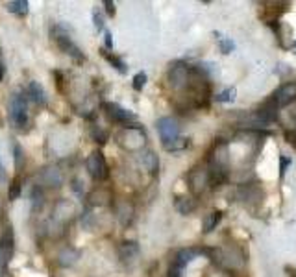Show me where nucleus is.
I'll use <instances>...</instances> for the list:
<instances>
[{
	"label": "nucleus",
	"instance_id": "47",
	"mask_svg": "<svg viewBox=\"0 0 296 277\" xmlns=\"http://www.w3.org/2000/svg\"><path fill=\"white\" fill-rule=\"evenodd\" d=\"M293 46H295V50H296V39H295V43H293Z\"/></svg>",
	"mask_w": 296,
	"mask_h": 277
},
{
	"label": "nucleus",
	"instance_id": "22",
	"mask_svg": "<svg viewBox=\"0 0 296 277\" xmlns=\"http://www.w3.org/2000/svg\"><path fill=\"white\" fill-rule=\"evenodd\" d=\"M87 200H89V205L100 207V205H106L107 201L111 200V194H109L107 188H95V190L87 196Z\"/></svg>",
	"mask_w": 296,
	"mask_h": 277
},
{
	"label": "nucleus",
	"instance_id": "28",
	"mask_svg": "<svg viewBox=\"0 0 296 277\" xmlns=\"http://www.w3.org/2000/svg\"><path fill=\"white\" fill-rule=\"evenodd\" d=\"M22 192V187H21V180L19 178H15L11 183H9V190H7V200L9 201H15L19 200V196Z\"/></svg>",
	"mask_w": 296,
	"mask_h": 277
},
{
	"label": "nucleus",
	"instance_id": "46",
	"mask_svg": "<svg viewBox=\"0 0 296 277\" xmlns=\"http://www.w3.org/2000/svg\"><path fill=\"white\" fill-rule=\"evenodd\" d=\"M0 216H2V201H0Z\"/></svg>",
	"mask_w": 296,
	"mask_h": 277
},
{
	"label": "nucleus",
	"instance_id": "13",
	"mask_svg": "<svg viewBox=\"0 0 296 277\" xmlns=\"http://www.w3.org/2000/svg\"><path fill=\"white\" fill-rule=\"evenodd\" d=\"M54 37H56V41H57V46L63 50L65 54L71 55L72 59H76V61H84V59H85L84 52L80 50V46H78L76 43L72 41L69 35H65V34H54Z\"/></svg>",
	"mask_w": 296,
	"mask_h": 277
},
{
	"label": "nucleus",
	"instance_id": "14",
	"mask_svg": "<svg viewBox=\"0 0 296 277\" xmlns=\"http://www.w3.org/2000/svg\"><path fill=\"white\" fill-rule=\"evenodd\" d=\"M76 215V207H74V203L69 200H59L56 203V207H54V220L59 222V224H63V222H69L74 218Z\"/></svg>",
	"mask_w": 296,
	"mask_h": 277
},
{
	"label": "nucleus",
	"instance_id": "8",
	"mask_svg": "<svg viewBox=\"0 0 296 277\" xmlns=\"http://www.w3.org/2000/svg\"><path fill=\"white\" fill-rule=\"evenodd\" d=\"M155 126H157V133H159V137H161L163 144L180 137V124H178L176 118L163 117L157 120V124Z\"/></svg>",
	"mask_w": 296,
	"mask_h": 277
},
{
	"label": "nucleus",
	"instance_id": "16",
	"mask_svg": "<svg viewBox=\"0 0 296 277\" xmlns=\"http://www.w3.org/2000/svg\"><path fill=\"white\" fill-rule=\"evenodd\" d=\"M115 215H117V220L120 222V226H130L132 224V220H134V205L130 203V201L126 200H120L115 203Z\"/></svg>",
	"mask_w": 296,
	"mask_h": 277
},
{
	"label": "nucleus",
	"instance_id": "15",
	"mask_svg": "<svg viewBox=\"0 0 296 277\" xmlns=\"http://www.w3.org/2000/svg\"><path fill=\"white\" fill-rule=\"evenodd\" d=\"M13 244H15V238H13V229L11 226H7L4 229V233L0 235V253H2V259H4V263H9V259L13 255Z\"/></svg>",
	"mask_w": 296,
	"mask_h": 277
},
{
	"label": "nucleus",
	"instance_id": "19",
	"mask_svg": "<svg viewBox=\"0 0 296 277\" xmlns=\"http://www.w3.org/2000/svg\"><path fill=\"white\" fill-rule=\"evenodd\" d=\"M198 253H200V249H197V248H184V249H180L176 255H174V259H172V264L184 270L185 264H189L191 261H193V259L198 255Z\"/></svg>",
	"mask_w": 296,
	"mask_h": 277
},
{
	"label": "nucleus",
	"instance_id": "44",
	"mask_svg": "<svg viewBox=\"0 0 296 277\" xmlns=\"http://www.w3.org/2000/svg\"><path fill=\"white\" fill-rule=\"evenodd\" d=\"M4 65H2V63H0V82H2V78H4Z\"/></svg>",
	"mask_w": 296,
	"mask_h": 277
},
{
	"label": "nucleus",
	"instance_id": "38",
	"mask_svg": "<svg viewBox=\"0 0 296 277\" xmlns=\"http://www.w3.org/2000/svg\"><path fill=\"white\" fill-rule=\"evenodd\" d=\"M93 22H95V28H97V30H102V28H104V17H102L99 11L93 13Z\"/></svg>",
	"mask_w": 296,
	"mask_h": 277
},
{
	"label": "nucleus",
	"instance_id": "24",
	"mask_svg": "<svg viewBox=\"0 0 296 277\" xmlns=\"http://www.w3.org/2000/svg\"><path fill=\"white\" fill-rule=\"evenodd\" d=\"M100 54L104 55V59H106V61H109L113 65V67H115V69L119 70L120 74H126L128 72V67H126V63L122 61V59H120V57H117V55H113L111 52H107V50H100Z\"/></svg>",
	"mask_w": 296,
	"mask_h": 277
},
{
	"label": "nucleus",
	"instance_id": "32",
	"mask_svg": "<svg viewBox=\"0 0 296 277\" xmlns=\"http://www.w3.org/2000/svg\"><path fill=\"white\" fill-rule=\"evenodd\" d=\"M13 153H15V168H17V170H21L22 165H24V152H22L21 144L13 146Z\"/></svg>",
	"mask_w": 296,
	"mask_h": 277
},
{
	"label": "nucleus",
	"instance_id": "41",
	"mask_svg": "<svg viewBox=\"0 0 296 277\" xmlns=\"http://www.w3.org/2000/svg\"><path fill=\"white\" fill-rule=\"evenodd\" d=\"M104 43H106V46L109 50L113 48V37H111V32H109V30H107L106 34H104Z\"/></svg>",
	"mask_w": 296,
	"mask_h": 277
},
{
	"label": "nucleus",
	"instance_id": "29",
	"mask_svg": "<svg viewBox=\"0 0 296 277\" xmlns=\"http://www.w3.org/2000/svg\"><path fill=\"white\" fill-rule=\"evenodd\" d=\"M235 87H228V89H224L222 92H219L217 96H215V100L217 102H222V104H226V102H233V98H235Z\"/></svg>",
	"mask_w": 296,
	"mask_h": 277
},
{
	"label": "nucleus",
	"instance_id": "23",
	"mask_svg": "<svg viewBox=\"0 0 296 277\" xmlns=\"http://www.w3.org/2000/svg\"><path fill=\"white\" fill-rule=\"evenodd\" d=\"M141 165L145 166V170H148L150 174H155L157 168H159V159L152 150H147V152L141 153Z\"/></svg>",
	"mask_w": 296,
	"mask_h": 277
},
{
	"label": "nucleus",
	"instance_id": "36",
	"mask_svg": "<svg viewBox=\"0 0 296 277\" xmlns=\"http://www.w3.org/2000/svg\"><path fill=\"white\" fill-rule=\"evenodd\" d=\"M72 190H74V194H76L78 198H84V183H82V180H72Z\"/></svg>",
	"mask_w": 296,
	"mask_h": 277
},
{
	"label": "nucleus",
	"instance_id": "25",
	"mask_svg": "<svg viewBox=\"0 0 296 277\" xmlns=\"http://www.w3.org/2000/svg\"><path fill=\"white\" fill-rule=\"evenodd\" d=\"M30 4L26 2V0H13V2H7L6 4V7H7V11L9 13H13V15H26L28 13V9H30Z\"/></svg>",
	"mask_w": 296,
	"mask_h": 277
},
{
	"label": "nucleus",
	"instance_id": "6",
	"mask_svg": "<svg viewBox=\"0 0 296 277\" xmlns=\"http://www.w3.org/2000/svg\"><path fill=\"white\" fill-rule=\"evenodd\" d=\"M85 166H87V172H89V176H91L93 180L104 181L107 180V176H109V168H107L106 157H104V153L100 152V150H95V152L87 157Z\"/></svg>",
	"mask_w": 296,
	"mask_h": 277
},
{
	"label": "nucleus",
	"instance_id": "34",
	"mask_svg": "<svg viewBox=\"0 0 296 277\" xmlns=\"http://www.w3.org/2000/svg\"><path fill=\"white\" fill-rule=\"evenodd\" d=\"M219 41H220V52H222V54H232V50L235 48V45H233L232 39L219 37Z\"/></svg>",
	"mask_w": 296,
	"mask_h": 277
},
{
	"label": "nucleus",
	"instance_id": "45",
	"mask_svg": "<svg viewBox=\"0 0 296 277\" xmlns=\"http://www.w3.org/2000/svg\"><path fill=\"white\" fill-rule=\"evenodd\" d=\"M2 174H4V168H2V163H0V176H2Z\"/></svg>",
	"mask_w": 296,
	"mask_h": 277
},
{
	"label": "nucleus",
	"instance_id": "37",
	"mask_svg": "<svg viewBox=\"0 0 296 277\" xmlns=\"http://www.w3.org/2000/svg\"><path fill=\"white\" fill-rule=\"evenodd\" d=\"M205 277H230V274L217 266V268H211V270L207 272V276Z\"/></svg>",
	"mask_w": 296,
	"mask_h": 277
},
{
	"label": "nucleus",
	"instance_id": "18",
	"mask_svg": "<svg viewBox=\"0 0 296 277\" xmlns=\"http://www.w3.org/2000/svg\"><path fill=\"white\" fill-rule=\"evenodd\" d=\"M119 255H120V261L132 263L135 257L139 255V244L135 242V240H124V242H120Z\"/></svg>",
	"mask_w": 296,
	"mask_h": 277
},
{
	"label": "nucleus",
	"instance_id": "39",
	"mask_svg": "<svg viewBox=\"0 0 296 277\" xmlns=\"http://www.w3.org/2000/svg\"><path fill=\"white\" fill-rule=\"evenodd\" d=\"M104 7H106V11L109 17L115 15V2H113V0H104Z\"/></svg>",
	"mask_w": 296,
	"mask_h": 277
},
{
	"label": "nucleus",
	"instance_id": "10",
	"mask_svg": "<svg viewBox=\"0 0 296 277\" xmlns=\"http://www.w3.org/2000/svg\"><path fill=\"white\" fill-rule=\"evenodd\" d=\"M272 100H274V104L278 105V109L295 104L296 102V82L283 83L282 87L272 94Z\"/></svg>",
	"mask_w": 296,
	"mask_h": 277
},
{
	"label": "nucleus",
	"instance_id": "30",
	"mask_svg": "<svg viewBox=\"0 0 296 277\" xmlns=\"http://www.w3.org/2000/svg\"><path fill=\"white\" fill-rule=\"evenodd\" d=\"M32 203H34V209H39L45 203V194H43L41 187L32 188Z\"/></svg>",
	"mask_w": 296,
	"mask_h": 277
},
{
	"label": "nucleus",
	"instance_id": "42",
	"mask_svg": "<svg viewBox=\"0 0 296 277\" xmlns=\"http://www.w3.org/2000/svg\"><path fill=\"white\" fill-rule=\"evenodd\" d=\"M285 137H287V140H289L291 144L296 148V130H293V132H287V135H285Z\"/></svg>",
	"mask_w": 296,
	"mask_h": 277
},
{
	"label": "nucleus",
	"instance_id": "33",
	"mask_svg": "<svg viewBox=\"0 0 296 277\" xmlns=\"http://www.w3.org/2000/svg\"><path fill=\"white\" fill-rule=\"evenodd\" d=\"M147 80H148V76H147V72H137L134 76V89L135 91H143V87L147 85Z\"/></svg>",
	"mask_w": 296,
	"mask_h": 277
},
{
	"label": "nucleus",
	"instance_id": "26",
	"mask_svg": "<svg viewBox=\"0 0 296 277\" xmlns=\"http://www.w3.org/2000/svg\"><path fill=\"white\" fill-rule=\"evenodd\" d=\"M189 138L185 137H178L174 138V140H170V142H165L163 144V148L167 150V152H182V150H185V148H189Z\"/></svg>",
	"mask_w": 296,
	"mask_h": 277
},
{
	"label": "nucleus",
	"instance_id": "3",
	"mask_svg": "<svg viewBox=\"0 0 296 277\" xmlns=\"http://www.w3.org/2000/svg\"><path fill=\"white\" fill-rule=\"evenodd\" d=\"M9 118L17 130H26L30 124V117H28V98L26 94H22L21 91L19 92H13L11 98H9Z\"/></svg>",
	"mask_w": 296,
	"mask_h": 277
},
{
	"label": "nucleus",
	"instance_id": "31",
	"mask_svg": "<svg viewBox=\"0 0 296 277\" xmlns=\"http://www.w3.org/2000/svg\"><path fill=\"white\" fill-rule=\"evenodd\" d=\"M91 135H93V138L99 142V144H106V142H107V133L104 132L102 128H99V126H93Z\"/></svg>",
	"mask_w": 296,
	"mask_h": 277
},
{
	"label": "nucleus",
	"instance_id": "2",
	"mask_svg": "<svg viewBox=\"0 0 296 277\" xmlns=\"http://www.w3.org/2000/svg\"><path fill=\"white\" fill-rule=\"evenodd\" d=\"M209 176L211 183L220 185L230 178V148L226 142H217L209 153Z\"/></svg>",
	"mask_w": 296,
	"mask_h": 277
},
{
	"label": "nucleus",
	"instance_id": "43",
	"mask_svg": "<svg viewBox=\"0 0 296 277\" xmlns=\"http://www.w3.org/2000/svg\"><path fill=\"white\" fill-rule=\"evenodd\" d=\"M4 268H6V263L2 259V253H0V277H4Z\"/></svg>",
	"mask_w": 296,
	"mask_h": 277
},
{
	"label": "nucleus",
	"instance_id": "35",
	"mask_svg": "<svg viewBox=\"0 0 296 277\" xmlns=\"http://www.w3.org/2000/svg\"><path fill=\"white\" fill-rule=\"evenodd\" d=\"M291 166V157L287 155H282L280 157V178H283L285 174H287V168Z\"/></svg>",
	"mask_w": 296,
	"mask_h": 277
},
{
	"label": "nucleus",
	"instance_id": "27",
	"mask_svg": "<svg viewBox=\"0 0 296 277\" xmlns=\"http://www.w3.org/2000/svg\"><path fill=\"white\" fill-rule=\"evenodd\" d=\"M220 220H222V213H220V211H213V213H209L204 220V233H211L213 229L220 224Z\"/></svg>",
	"mask_w": 296,
	"mask_h": 277
},
{
	"label": "nucleus",
	"instance_id": "4",
	"mask_svg": "<svg viewBox=\"0 0 296 277\" xmlns=\"http://www.w3.org/2000/svg\"><path fill=\"white\" fill-rule=\"evenodd\" d=\"M117 140L120 148H124L126 152H141L147 144V133L143 132L141 126L132 124L117 135Z\"/></svg>",
	"mask_w": 296,
	"mask_h": 277
},
{
	"label": "nucleus",
	"instance_id": "11",
	"mask_svg": "<svg viewBox=\"0 0 296 277\" xmlns=\"http://www.w3.org/2000/svg\"><path fill=\"white\" fill-rule=\"evenodd\" d=\"M39 178H41L43 185H47L50 188H57L63 185V170L57 165L45 166L41 170V174H39Z\"/></svg>",
	"mask_w": 296,
	"mask_h": 277
},
{
	"label": "nucleus",
	"instance_id": "12",
	"mask_svg": "<svg viewBox=\"0 0 296 277\" xmlns=\"http://www.w3.org/2000/svg\"><path fill=\"white\" fill-rule=\"evenodd\" d=\"M237 198H239L245 205H257L263 201V190H261L257 185H252V183H245L237 188Z\"/></svg>",
	"mask_w": 296,
	"mask_h": 277
},
{
	"label": "nucleus",
	"instance_id": "9",
	"mask_svg": "<svg viewBox=\"0 0 296 277\" xmlns=\"http://www.w3.org/2000/svg\"><path fill=\"white\" fill-rule=\"evenodd\" d=\"M104 113H106V117L109 118L111 122H115V124H124L126 128L132 120H135L134 113H130L128 109H124V107H120V105L117 104H111V102H106V104H104Z\"/></svg>",
	"mask_w": 296,
	"mask_h": 277
},
{
	"label": "nucleus",
	"instance_id": "21",
	"mask_svg": "<svg viewBox=\"0 0 296 277\" xmlns=\"http://www.w3.org/2000/svg\"><path fill=\"white\" fill-rule=\"evenodd\" d=\"M174 207L182 215H191L197 209V200L193 196H178L176 201H174Z\"/></svg>",
	"mask_w": 296,
	"mask_h": 277
},
{
	"label": "nucleus",
	"instance_id": "1",
	"mask_svg": "<svg viewBox=\"0 0 296 277\" xmlns=\"http://www.w3.org/2000/svg\"><path fill=\"white\" fill-rule=\"evenodd\" d=\"M200 253H207L211 257L213 263L217 264L219 268H222V270H239L247 263L243 249L233 246V244L220 246V248L215 249H200Z\"/></svg>",
	"mask_w": 296,
	"mask_h": 277
},
{
	"label": "nucleus",
	"instance_id": "20",
	"mask_svg": "<svg viewBox=\"0 0 296 277\" xmlns=\"http://www.w3.org/2000/svg\"><path fill=\"white\" fill-rule=\"evenodd\" d=\"M28 96H30V100L37 105L47 104V92H45V89H43V85L39 82L28 83Z\"/></svg>",
	"mask_w": 296,
	"mask_h": 277
},
{
	"label": "nucleus",
	"instance_id": "5",
	"mask_svg": "<svg viewBox=\"0 0 296 277\" xmlns=\"http://www.w3.org/2000/svg\"><path fill=\"white\" fill-rule=\"evenodd\" d=\"M187 181H189V188L191 192L195 196H200L204 194L211 183V176H209V168L207 166H195L193 170L187 176Z\"/></svg>",
	"mask_w": 296,
	"mask_h": 277
},
{
	"label": "nucleus",
	"instance_id": "17",
	"mask_svg": "<svg viewBox=\"0 0 296 277\" xmlns=\"http://www.w3.org/2000/svg\"><path fill=\"white\" fill-rule=\"evenodd\" d=\"M78 259H80V251L76 248H72V246H65L59 253H57V264L61 266V268H71L74 264L78 263Z\"/></svg>",
	"mask_w": 296,
	"mask_h": 277
},
{
	"label": "nucleus",
	"instance_id": "40",
	"mask_svg": "<svg viewBox=\"0 0 296 277\" xmlns=\"http://www.w3.org/2000/svg\"><path fill=\"white\" fill-rule=\"evenodd\" d=\"M167 277H182V268H178V266H174V264H170L169 276Z\"/></svg>",
	"mask_w": 296,
	"mask_h": 277
},
{
	"label": "nucleus",
	"instance_id": "7",
	"mask_svg": "<svg viewBox=\"0 0 296 277\" xmlns=\"http://www.w3.org/2000/svg\"><path fill=\"white\" fill-rule=\"evenodd\" d=\"M191 80V67L185 63H174L169 70V85L174 91L187 89Z\"/></svg>",
	"mask_w": 296,
	"mask_h": 277
}]
</instances>
